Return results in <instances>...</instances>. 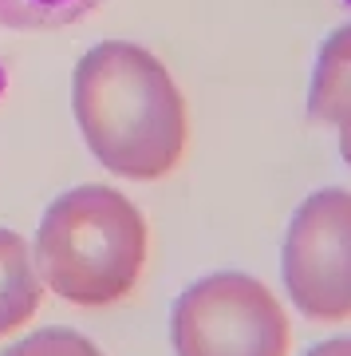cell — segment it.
<instances>
[{"mask_svg": "<svg viewBox=\"0 0 351 356\" xmlns=\"http://www.w3.org/2000/svg\"><path fill=\"white\" fill-rule=\"evenodd\" d=\"M76 123L111 175L154 182L186 154V99L154 51L103 40L76 64Z\"/></svg>", "mask_w": 351, "mask_h": 356, "instance_id": "obj_1", "label": "cell"}, {"mask_svg": "<svg viewBox=\"0 0 351 356\" xmlns=\"http://www.w3.org/2000/svg\"><path fill=\"white\" fill-rule=\"evenodd\" d=\"M40 285L83 309L135 293L146 269V218L123 191L83 182L44 210L32 245Z\"/></svg>", "mask_w": 351, "mask_h": 356, "instance_id": "obj_2", "label": "cell"}, {"mask_svg": "<svg viewBox=\"0 0 351 356\" xmlns=\"http://www.w3.org/2000/svg\"><path fill=\"white\" fill-rule=\"evenodd\" d=\"M170 341L178 356H289L292 325L264 281L221 269L182 289Z\"/></svg>", "mask_w": 351, "mask_h": 356, "instance_id": "obj_3", "label": "cell"}, {"mask_svg": "<svg viewBox=\"0 0 351 356\" xmlns=\"http://www.w3.org/2000/svg\"><path fill=\"white\" fill-rule=\"evenodd\" d=\"M280 277L308 321L351 317V191L324 186L300 202L284 229Z\"/></svg>", "mask_w": 351, "mask_h": 356, "instance_id": "obj_4", "label": "cell"}, {"mask_svg": "<svg viewBox=\"0 0 351 356\" xmlns=\"http://www.w3.org/2000/svg\"><path fill=\"white\" fill-rule=\"evenodd\" d=\"M44 285H40L32 245L16 229L0 226V337L16 332L40 313Z\"/></svg>", "mask_w": 351, "mask_h": 356, "instance_id": "obj_5", "label": "cell"}, {"mask_svg": "<svg viewBox=\"0 0 351 356\" xmlns=\"http://www.w3.org/2000/svg\"><path fill=\"white\" fill-rule=\"evenodd\" d=\"M308 119L312 123H343L351 119V24L336 28L320 44L308 83Z\"/></svg>", "mask_w": 351, "mask_h": 356, "instance_id": "obj_6", "label": "cell"}, {"mask_svg": "<svg viewBox=\"0 0 351 356\" xmlns=\"http://www.w3.org/2000/svg\"><path fill=\"white\" fill-rule=\"evenodd\" d=\"M103 0H0V28L12 32H51L95 13Z\"/></svg>", "mask_w": 351, "mask_h": 356, "instance_id": "obj_7", "label": "cell"}, {"mask_svg": "<svg viewBox=\"0 0 351 356\" xmlns=\"http://www.w3.org/2000/svg\"><path fill=\"white\" fill-rule=\"evenodd\" d=\"M0 356H103V353L99 344H91L83 332L51 325V329H40L32 337H24V341L8 344Z\"/></svg>", "mask_w": 351, "mask_h": 356, "instance_id": "obj_8", "label": "cell"}, {"mask_svg": "<svg viewBox=\"0 0 351 356\" xmlns=\"http://www.w3.org/2000/svg\"><path fill=\"white\" fill-rule=\"evenodd\" d=\"M308 356H351V337H336V341H324L308 348Z\"/></svg>", "mask_w": 351, "mask_h": 356, "instance_id": "obj_9", "label": "cell"}, {"mask_svg": "<svg viewBox=\"0 0 351 356\" xmlns=\"http://www.w3.org/2000/svg\"><path fill=\"white\" fill-rule=\"evenodd\" d=\"M339 154H343V163L351 166V119L339 123Z\"/></svg>", "mask_w": 351, "mask_h": 356, "instance_id": "obj_10", "label": "cell"}]
</instances>
